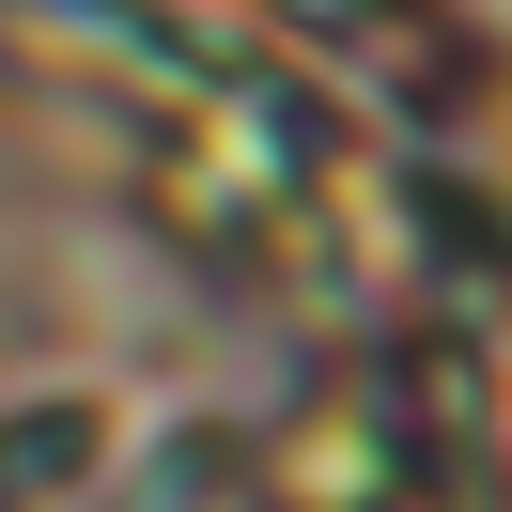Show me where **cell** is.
<instances>
[{"label": "cell", "instance_id": "obj_1", "mask_svg": "<svg viewBox=\"0 0 512 512\" xmlns=\"http://www.w3.org/2000/svg\"><path fill=\"white\" fill-rule=\"evenodd\" d=\"M78 450H94V419H78V404H32L16 435H0V512H32L47 481H78Z\"/></svg>", "mask_w": 512, "mask_h": 512}, {"label": "cell", "instance_id": "obj_2", "mask_svg": "<svg viewBox=\"0 0 512 512\" xmlns=\"http://www.w3.org/2000/svg\"><path fill=\"white\" fill-rule=\"evenodd\" d=\"M202 481H218V450L187 435V450H156V481H140V512H202Z\"/></svg>", "mask_w": 512, "mask_h": 512}]
</instances>
